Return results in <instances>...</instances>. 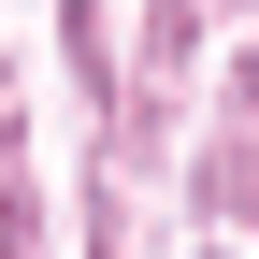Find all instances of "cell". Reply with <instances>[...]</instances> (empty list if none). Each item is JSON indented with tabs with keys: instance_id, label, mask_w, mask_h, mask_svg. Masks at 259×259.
I'll return each instance as SVG.
<instances>
[{
	"instance_id": "cell-1",
	"label": "cell",
	"mask_w": 259,
	"mask_h": 259,
	"mask_svg": "<svg viewBox=\"0 0 259 259\" xmlns=\"http://www.w3.org/2000/svg\"><path fill=\"white\" fill-rule=\"evenodd\" d=\"M0 245H15V144H0Z\"/></svg>"
}]
</instances>
